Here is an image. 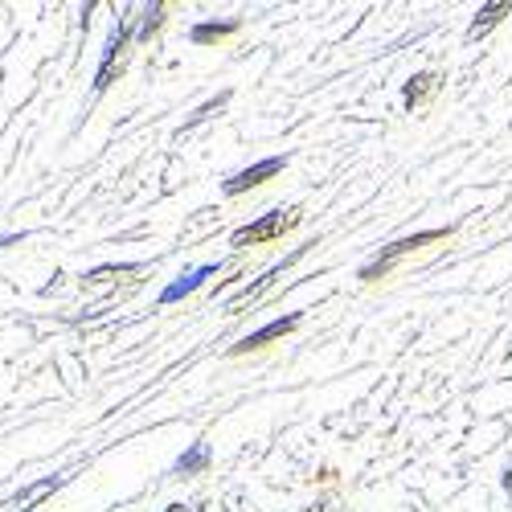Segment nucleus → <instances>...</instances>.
<instances>
[{
    "mask_svg": "<svg viewBox=\"0 0 512 512\" xmlns=\"http://www.w3.org/2000/svg\"><path fill=\"white\" fill-rule=\"evenodd\" d=\"M308 512H328V508H324V504H312V508H308Z\"/></svg>",
    "mask_w": 512,
    "mask_h": 512,
    "instance_id": "nucleus-19",
    "label": "nucleus"
},
{
    "mask_svg": "<svg viewBox=\"0 0 512 512\" xmlns=\"http://www.w3.org/2000/svg\"><path fill=\"white\" fill-rule=\"evenodd\" d=\"M300 222H304V209H300V205H291V209H271V213H263V218H254V222L238 226V230L230 234V246H234V250H246V246L275 242V238L291 234Z\"/></svg>",
    "mask_w": 512,
    "mask_h": 512,
    "instance_id": "nucleus-2",
    "label": "nucleus"
},
{
    "mask_svg": "<svg viewBox=\"0 0 512 512\" xmlns=\"http://www.w3.org/2000/svg\"><path fill=\"white\" fill-rule=\"evenodd\" d=\"M451 234H455V226H439V230H418V234H406V238H398V242H390V246H381V254H377L373 263H365V267H361V275H357V279H365V283L386 279V275L398 267V259H406V254H414V250H422V246L447 242Z\"/></svg>",
    "mask_w": 512,
    "mask_h": 512,
    "instance_id": "nucleus-1",
    "label": "nucleus"
},
{
    "mask_svg": "<svg viewBox=\"0 0 512 512\" xmlns=\"http://www.w3.org/2000/svg\"><path fill=\"white\" fill-rule=\"evenodd\" d=\"M283 168H287V156H267V160H259V164L242 168V173H234V177L222 185V193H226V197H238V193H246V189H259L263 181L279 177Z\"/></svg>",
    "mask_w": 512,
    "mask_h": 512,
    "instance_id": "nucleus-4",
    "label": "nucleus"
},
{
    "mask_svg": "<svg viewBox=\"0 0 512 512\" xmlns=\"http://www.w3.org/2000/svg\"><path fill=\"white\" fill-rule=\"evenodd\" d=\"M132 271H140V263H127V267H99V271H91L87 279H91V283H103L107 275H132Z\"/></svg>",
    "mask_w": 512,
    "mask_h": 512,
    "instance_id": "nucleus-15",
    "label": "nucleus"
},
{
    "mask_svg": "<svg viewBox=\"0 0 512 512\" xmlns=\"http://www.w3.org/2000/svg\"><path fill=\"white\" fill-rule=\"evenodd\" d=\"M504 488L512 492V467H508V472H504Z\"/></svg>",
    "mask_w": 512,
    "mask_h": 512,
    "instance_id": "nucleus-18",
    "label": "nucleus"
},
{
    "mask_svg": "<svg viewBox=\"0 0 512 512\" xmlns=\"http://www.w3.org/2000/svg\"><path fill=\"white\" fill-rule=\"evenodd\" d=\"M213 275H218V263H205V267H197V271H185L181 279H173V283L160 291V304H181L185 295H193V291H197L205 279H213Z\"/></svg>",
    "mask_w": 512,
    "mask_h": 512,
    "instance_id": "nucleus-7",
    "label": "nucleus"
},
{
    "mask_svg": "<svg viewBox=\"0 0 512 512\" xmlns=\"http://www.w3.org/2000/svg\"><path fill=\"white\" fill-rule=\"evenodd\" d=\"M70 476L66 472H54V476H41V480H33V484H25L21 492H13L5 504H0V512H33L46 496H54L62 484H66Z\"/></svg>",
    "mask_w": 512,
    "mask_h": 512,
    "instance_id": "nucleus-5",
    "label": "nucleus"
},
{
    "mask_svg": "<svg viewBox=\"0 0 512 512\" xmlns=\"http://www.w3.org/2000/svg\"><path fill=\"white\" fill-rule=\"evenodd\" d=\"M132 41H136L132 17H123V21L111 29L107 46H103V62H99V70H95V91H107V87H111L115 70H123V58H127V46H132Z\"/></svg>",
    "mask_w": 512,
    "mask_h": 512,
    "instance_id": "nucleus-3",
    "label": "nucleus"
},
{
    "mask_svg": "<svg viewBox=\"0 0 512 512\" xmlns=\"http://www.w3.org/2000/svg\"><path fill=\"white\" fill-rule=\"evenodd\" d=\"M164 512H193V508H185V504H168Z\"/></svg>",
    "mask_w": 512,
    "mask_h": 512,
    "instance_id": "nucleus-17",
    "label": "nucleus"
},
{
    "mask_svg": "<svg viewBox=\"0 0 512 512\" xmlns=\"http://www.w3.org/2000/svg\"><path fill=\"white\" fill-rule=\"evenodd\" d=\"M25 234H0V250H5V246H17Z\"/></svg>",
    "mask_w": 512,
    "mask_h": 512,
    "instance_id": "nucleus-16",
    "label": "nucleus"
},
{
    "mask_svg": "<svg viewBox=\"0 0 512 512\" xmlns=\"http://www.w3.org/2000/svg\"><path fill=\"white\" fill-rule=\"evenodd\" d=\"M304 324V312H291V316H279V320H271V324H263L259 332H250V336H242L238 345L230 349L234 357H242V353H254V349H263V345H271V340H283L287 332H295Z\"/></svg>",
    "mask_w": 512,
    "mask_h": 512,
    "instance_id": "nucleus-6",
    "label": "nucleus"
},
{
    "mask_svg": "<svg viewBox=\"0 0 512 512\" xmlns=\"http://www.w3.org/2000/svg\"><path fill=\"white\" fill-rule=\"evenodd\" d=\"M508 13H512V0H492V5H484V9L476 13V21L467 25V41H476V37H484L488 29H496Z\"/></svg>",
    "mask_w": 512,
    "mask_h": 512,
    "instance_id": "nucleus-9",
    "label": "nucleus"
},
{
    "mask_svg": "<svg viewBox=\"0 0 512 512\" xmlns=\"http://www.w3.org/2000/svg\"><path fill=\"white\" fill-rule=\"evenodd\" d=\"M209 459H213L209 443H193V447L173 463V476H177V480H185V476H201L205 467H209Z\"/></svg>",
    "mask_w": 512,
    "mask_h": 512,
    "instance_id": "nucleus-10",
    "label": "nucleus"
},
{
    "mask_svg": "<svg viewBox=\"0 0 512 512\" xmlns=\"http://www.w3.org/2000/svg\"><path fill=\"white\" fill-rule=\"evenodd\" d=\"M164 25V5H148L144 13H140V29H136V41H148L156 29Z\"/></svg>",
    "mask_w": 512,
    "mask_h": 512,
    "instance_id": "nucleus-14",
    "label": "nucleus"
},
{
    "mask_svg": "<svg viewBox=\"0 0 512 512\" xmlns=\"http://www.w3.org/2000/svg\"><path fill=\"white\" fill-rule=\"evenodd\" d=\"M193 512H205V504H197V508H193Z\"/></svg>",
    "mask_w": 512,
    "mask_h": 512,
    "instance_id": "nucleus-20",
    "label": "nucleus"
},
{
    "mask_svg": "<svg viewBox=\"0 0 512 512\" xmlns=\"http://www.w3.org/2000/svg\"><path fill=\"white\" fill-rule=\"evenodd\" d=\"M439 87H443V78H439V74H431V70H422V74H414V78L406 82V87H402V103L414 111V107H422V103H431Z\"/></svg>",
    "mask_w": 512,
    "mask_h": 512,
    "instance_id": "nucleus-8",
    "label": "nucleus"
},
{
    "mask_svg": "<svg viewBox=\"0 0 512 512\" xmlns=\"http://www.w3.org/2000/svg\"><path fill=\"white\" fill-rule=\"evenodd\" d=\"M238 29H242V21H201V25L189 29V37L197 41V46H209V41H222V37H230Z\"/></svg>",
    "mask_w": 512,
    "mask_h": 512,
    "instance_id": "nucleus-12",
    "label": "nucleus"
},
{
    "mask_svg": "<svg viewBox=\"0 0 512 512\" xmlns=\"http://www.w3.org/2000/svg\"><path fill=\"white\" fill-rule=\"evenodd\" d=\"M300 254H304V246H300V250H295V254H291V259H283L279 267H271V271H267V275H263L259 283H250V287H242V291L234 295V300H230V304L238 308V304H246V300H259V295H263V291H267V287H271V283H275V279H279V275H283V271H287V267H291L295 259H300Z\"/></svg>",
    "mask_w": 512,
    "mask_h": 512,
    "instance_id": "nucleus-11",
    "label": "nucleus"
},
{
    "mask_svg": "<svg viewBox=\"0 0 512 512\" xmlns=\"http://www.w3.org/2000/svg\"><path fill=\"white\" fill-rule=\"evenodd\" d=\"M226 103H230V91H222V95H213L209 103H201V107H197V111H193V115L185 119V127H181V132H177V136H185V132H193V127H197V123H205L209 115H218V111H222Z\"/></svg>",
    "mask_w": 512,
    "mask_h": 512,
    "instance_id": "nucleus-13",
    "label": "nucleus"
}]
</instances>
